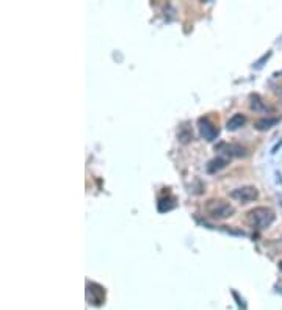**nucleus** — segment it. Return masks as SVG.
<instances>
[{
  "label": "nucleus",
  "mask_w": 282,
  "mask_h": 310,
  "mask_svg": "<svg viewBox=\"0 0 282 310\" xmlns=\"http://www.w3.org/2000/svg\"><path fill=\"white\" fill-rule=\"evenodd\" d=\"M275 218V212L268 207H256L248 212V223L254 229H259V231L268 229L273 224Z\"/></svg>",
  "instance_id": "obj_1"
},
{
  "label": "nucleus",
  "mask_w": 282,
  "mask_h": 310,
  "mask_svg": "<svg viewBox=\"0 0 282 310\" xmlns=\"http://www.w3.org/2000/svg\"><path fill=\"white\" fill-rule=\"evenodd\" d=\"M206 212L215 219H226L235 213V208L223 199H210L206 204Z\"/></svg>",
  "instance_id": "obj_2"
},
{
  "label": "nucleus",
  "mask_w": 282,
  "mask_h": 310,
  "mask_svg": "<svg viewBox=\"0 0 282 310\" xmlns=\"http://www.w3.org/2000/svg\"><path fill=\"white\" fill-rule=\"evenodd\" d=\"M230 199H234L237 202H241V204H248V202H253L259 197V191L256 186H241V188H235L230 191Z\"/></svg>",
  "instance_id": "obj_3"
},
{
  "label": "nucleus",
  "mask_w": 282,
  "mask_h": 310,
  "mask_svg": "<svg viewBox=\"0 0 282 310\" xmlns=\"http://www.w3.org/2000/svg\"><path fill=\"white\" fill-rule=\"evenodd\" d=\"M86 299L89 304L100 306L105 301V288L100 287L96 282H88L86 284Z\"/></svg>",
  "instance_id": "obj_4"
},
{
  "label": "nucleus",
  "mask_w": 282,
  "mask_h": 310,
  "mask_svg": "<svg viewBox=\"0 0 282 310\" xmlns=\"http://www.w3.org/2000/svg\"><path fill=\"white\" fill-rule=\"evenodd\" d=\"M198 127H199L201 135H203V138L207 139V141H213L219 133L218 127L215 124H212L207 118H201L198 121Z\"/></svg>",
  "instance_id": "obj_5"
},
{
  "label": "nucleus",
  "mask_w": 282,
  "mask_h": 310,
  "mask_svg": "<svg viewBox=\"0 0 282 310\" xmlns=\"http://www.w3.org/2000/svg\"><path fill=\"white\" fill-rule=\"evenodd\" d=\"M219 151H223L226 155L229 157H246L248 155V151H246V147L243 146H240V144H221L218 146Z\"/></svg>",
  "instance_id": "obj_6"
},
{
  "label": "nucleus",
  "mask_w": 282,
  "mask_h": 310,
  "mask_svg": "<svg viewBox=\"0 0 282 310\" xmlns=\"http://www.w3.org/2000/svg\"><path fill=\"white\" fill-rule=\"evenodd\" d=\"M279 123V118H260L254 123V127L257 130H270Z\"/></svg>",
  "instance_id": "obj_7"
},
{
  "label": "nucleus",
  "mask_w": 282,
  "mask_h": 310,
  "mask_svg": "<svg viewBox=\"0 0 282 310\" xmlns=\"http://www.w3.org/2000/svg\"><path fill=\"white\" fill-rule=\"evenodd\" d=\"M245 124H246V116L237 113V115H234L232 118L229 119L227 124H226V127H227V130H237V128H240V127H243Z\"/></svg>",
  "instance_id": "obj_8"
},
{
  "label": "nucleus",
  "mask_w": 282,
  "mask_h": 310,
  "mask_svg": "<svg viewBox=\"0 0 282 310\" xmlns=\"http://www.w3.org/2000/svg\"><path fill=\"white\" fill-rule=\"evenodd\" d=\"M226 165H227V160H226V158H223V157H216V158L210 160V162H209V165H207V171H209V173L219 171V169H223Z\"/></svg>",
  "instance_id": "obj_9"
},
{
  "label": "nucleus",
  "mask_w": 282,
  "mask_h": 310,
  "mask_svg": "<svg viewBox=\"0 0 282 310\" xmlns=\"http://www.w3.org/2000/svg\"><path fill=\"white\" fill-rule=\"evenodd\" d=\"M177 136H179V139L182 143H188V141H191V139H193V130L188 128L187 125H182V127L179 128Z\"/></svg>",
  "instance_id": "obj_10"
},
{
  "label": "nucleus",
  "mask_w": 282,
  "mask_h": 310,
  "mask_svg": "<svg viewBox=\"0 0 282 310\" xmlns=\"http://www.w3.org/2000/svg\"><path fill=\"white\" fill-rule=\"evenodd\" d=\"M176 204H174V199L173 197H166V199H160L158 202V210L160 212H168V210L174 208Z\"/></svg>",
  "instance_id": "obj_11"
},
{
  "label": "nucleus",
  "mask_w": 282,
  "mask_h": 310,
  "mask_svg": "<svg viewBox=\"0 0 282 310\" xmlns=\"http://www.w3.org/2000/svg\"><path fill=\"white\" fill-rule=\"evenodd\" d=\"M251 108L253 110H256V112H260V110H265V105H264V102L260 101V97L257 96V94H254V96H251Z\"/></svg>",
  "instance_id": "obj_12"
},
{
  "label": "nucleus",
  "mask_w": 282,
  "mask_h": 310,
  "mask_svg": "<svg viewBox=\"0 0 282 310\" xmlns=\"http://www.w3.org/2000/svg\"><path fill=\"white\" fill-rule=\"evenodd\" d=\"M279 268H281V271H282V260H281V262H279Z\"/></svg>",
  "instance_id": "obj_13"
}]
</instances>
